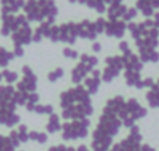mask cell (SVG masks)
Listing matches in <instances>:
<instances>
[{
	"label": "cell",
	"mask_w": 159,
	"mask_h": 151,
	"mask_svg": "<svg viewBox=\"0 0 159 151\" xmlns=\"http://www.w3.org/2000/svg\"><path fill=\"white\" fill-rule=\"evenodd\" d=\"M66 150H67V147L63 146V144H60V146H53L49 149V151H66Z\"/></svg>",
	"instance_id": "17"
},
{
	"label": "cell",
	"mask_w": 159,
	"mask_h": 151,
	"mask_svg": "<svg viewBox=\"0 0 159 151\" xmlns=\"http://www.w3.org/2000/svg\"><path fill=\"white\" fill-rule=\"evenodd\" d=\"M0 151H16V147L10 141L8 136L0 134Z\"/></svg>",
	"instance_id": "9"
},
{
	"label": "cell",
	"mask_w": 159,
	"mask_h": 151,
	"mask_svg": "<svg viewBox=\"0 0 159 151\" xmlns=\"http://www.w3.org/2000/svg\"><path fill=\"white\" fill-rule=\"evenodd\" d=\"M34 112L39 113V115H52L53 113V106L52 105H36Z\"/></svg>",
	"instance_id": "13"
},
{
	"label": "cell",
	"mask_w": 159,
	"mask_h": 151,
	"mask_svg": "<svg viewBox=\"0 0 159 151\" xmlns=\"http://www.w3.org/2000/svg\"><path fill=\"white\" fill-rule=\"evenodd\" d=\"M11 2H13V0H2V6H7V4H10Z\"/></svg>",
	"instance_id": "19"
},
{
	"label": "cell",
	"mask_w": 159,
	"mask_h": 151,
	"mask_svg": "<svg viewBox=\"0 0 159 151\" xmlns=\"http://www.w3.org/2000/svg\"><path fill=\"white\" fill-rule=\"evenodd\" d=\"M25 6L24 0H13L10 4L7 6H2V14H13L17 13L20 8H22Z\"/></svg>",
	"instance_id": "6"
},
{
	"label": "cell",
	"mask_w": 159,
	"mask_h": 151,
	"mask_svg": "<svg viewBox=\"0 0 159 151\" xmlns=\"http://www.w3.org/2000/svg\"><path fill=\"white\" fill-rule=\"evenodd\" d=\"M14 87L10 84L0 85V125L14 127L20 123V115L16 113V101H14Z\"/></svg>",
	"instance_id": "1"
},
{
	"label": "cell",
	"mask_w": 159,
	"mask_h": 151,
	"mask_svg": "<svg viewBox=\"0 0 159 151\" xmlns=\"http://www.w3.org/2000/svg\"><path fill=\"white\" fill-rule=\"evenodd\" d=\"M8 139H10V141L13 143V146L16 147V149L20 146V144H21V143H20V137H18V133H17V130H11L10 134H8Z\"/></svg>",
	"instance_id": "14"
},
{
	"label": "cell",
	"mask_w": 159,
	"mask_h": 151,
	"mask_svg": "<svg viewBox=\"0 0 159 151\" xmlns=\"http://www.w3.org/2000/svg\"><path fill=\"white\" fill-rule=\"evenodd\" d=\"M61 76H63V70H61V69H56L55 72H52L49 74V80H50V81H56V80L60 78Z\"/></svg>",
	"instance_id": "15"
},
{
	"label": "cell",
	"mask_w": 159,
	"mask_h": 151,
	"mask_svg": "<svg viewBox=\"0 0 159 151\" xmlns=\"http://www.w3.org/2000/svg\"><path fill=\"white\" fill-rule=\"evenodd\" d=\"M13 55H14V56H22V55H24V50H22L21 46H14Z\"/></svg>",
	"instance_id": "16"
},
{
	"label": "cell",
	"mask_w": 159,
	"mask_h": 151,
	"mask_svg": "<svg viewBox=\"0 0 159 151\" xmlns=\"http://www.w3.org/2000/svg\"><path fill=\"white\" fill-rule=\"evenodd\" d=\"M64 56H69V58H75V52L74 50H70V49H64Z\"/></svg>",
	"instance_id": "18"
},
{
	"label": "cell",
	"mask_w": 159,
	"mask_h": 151,
	"mask_svg": "<svg viewBox=\"0 0 159 151\" xmlns=\"http://www.w3.org/2000/svg\"><path fill=\"white\" fill-rule=\"evenodd\" d=\"M2 76H3V78L6 80V81L8 83V84H13V83H16L17 80H18V74H17L16 72H10V70H3L2 72Z\"/></svg>",
	"instance_id": "11"
},
{
	"label": "cell",
	"mask_w": 159,
	"mask_h": 151,
	"mask_svg": "<svg viewBox=\"0 0 159 151\" xmlns=\"http://www.w3.org/2000/svg\"><path fill=\"white\" fill-rule=\"evenodd\" d=\"M14 55L13 52H8L4 48H0V67H6L8 64V62L13 60Z\"/></svg>",
	"instance_id": "8"
},
{
	"label": "cell",
	"mask_w": 159,
	"mask_h": 151,
	"mask_svg": "<svg viewBox=\"0 0 159 151\" xmlns=\"http://www.w3.org/2000/svg\"><path fill=\"white\" fill-rule=\"evenodd\" d=\"M11 38H13L14 46H21V45L30 44V42L32 41V31H31L30 25L20 27L18 30L11 34Z\"/></svg>",
	"instance_id": "4"
},
{
	"label": "cell",
	"mask_w": 159,
	"mask_h": 151,
	"mask_svg": "<svg viewBox=\"0 0 159 151\" xmlns=\"http://www.w3.org/2000/svg\"><path fill=\"white\" fill-rule=\"evenodd\" d=\"M28 137H30V140H32V141H38L39 144L46 143V140H48L46 133H39V132H35V130L28 132Z\"/></svg>",
	"instance_id": "10"
},
{
	"label": "cell",
	"mask_w": 159,
	"mask_h": 151,
	"mask_svg": "<svg viewBox=\"0 0 159 151\" xmlns=\"http://www.w3.org/2000/svg\"><path fill=\"white\" fill-rule=\"evenodd\" d=\"M17 133H18V137H20V143H27L30 140V137H28V127L25 125H20L18 129H17Z\"/></svg>",
	"instance_id": "12"
},
{
	"label": "cell",
	"mask_w": 159,
	"mask_h": 151,
	"mask_svg": "<svg viewBox=\"0 0 159 151\" xmlns=\"http://www.w3.org/2000/svg\"><path fill=\"white\" fill-rule=\"evenodd\" d=\"M61 129V125H60V120H59V116L56 113H52L49 118V122L46 125V130L49 133H56Z\"/></svg>",
	"instance_id": "7"
},
{
	"label": "cell",
	"mask_w": 159,
	"mask_h": 151,
	"mask_svg": "<svg viewBox=\"0 0 159 151\" xmlns=\"http://www.w3.org/2000/svg\"><path fill=\"white\" fill-rule=\"evenodd\" d=\"M2 78H3V76H2V73H0V81H2Z\"/></svg>",
	"instance_id": "20"
},
{
	"label": "cell",
	"mask_w": 159,
	"mask_h": 151,
	"mask_svg": "<svg viewBox=\"0 0 159 151\" xmlns=\"http://www.w3.org/2000/svg\"><path fill=\"white\" fill-rule=\"evenodd\" d=\"M16 30H17L16 17L13 14H2V30H0V34L3 36H8Z\"/></svg>",
	"instance_id": "5"
},
{
	"label": "cell",
	"mask_w": 159,
	"mask_h": 151,
	"mask_svg": "<svg viewBox=\"0 0 159 151\" xmlns=\"http://www.w3.org/2000/svg\"><path fill=\"white\" fill-rule=\"evenodd\" d=\"M22 77L21 81H18L17 84V91H24V92H34L36 88V76L32 73V70L30 69V66H24L22 67Z\"/></svg>",
	"instance_id": "3"
},
{
	"label": "cell",
	"mask_w": 159,
	"mask_h": 151,
	"mask_svg": "<svg viewBox=\"0 0 159 151\" xmlns=\"http://www.w3.org/2000/svg\"><path fill=\"white\" fill-rule=\"evenodd\" d=\"M89 126V122L87 119L74 120L71 123H64L61 126L63 129V139L64 140H75V139H84L87 136V130Z\"/></svg>",
	"instance_id": "2"
}]
</instances>
